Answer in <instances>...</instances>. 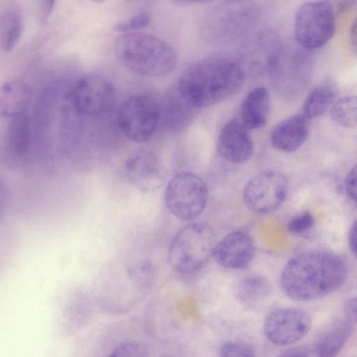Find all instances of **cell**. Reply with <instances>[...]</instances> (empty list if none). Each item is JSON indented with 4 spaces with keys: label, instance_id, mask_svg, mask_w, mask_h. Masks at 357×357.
<instances>
[{
    "label": "cell",
    "instance_id": "1",
    "mask_svg": "<svg viewBox=\"0 0 357 357\" xmlns=\"http://www.w3.org/2000/svg\"><path fill=\"white\" fill-rule=\"evenodd\" d=\"M347 268L334 252L313 250L300 253L288 261L280 278L282 291L291 299L309 301L324 297L344 283Z\"/></svg>",
    "mask_w": 357,
    "mask_h": 357
},
{
    "label": "cell",
    "instance_id": "2",
    "mask_svg": "<svg viewBox=\"0 0 357 357\" xmlns=\"http://www.w3.org/2000/svg\"><path fill=\"white\" fill-rule=\"evenodd\" d=\"M244 72L233 60L213 57L188 68L179 79L176 89L190 105L200 110L235 95L244 83Z\"/></svg>",
    "mask_w": 357,
    "mask_h": 357
},
{
    "label": "cell",
    "instance_id": "3",
    "mask_svg": "<svg viewBox=\"0 0 357 357\" xmlns=\"http://www.w3.org/2000/svg\"><path fill=\"white\" fill-rule=\"evenodd\" d=\"M119 62L135 74L158 77L176 68V54L162 39L149 33L132 32L119 36L114 43Z\"/></svg>",
    "mask_w": 357,
    "mask_h": 357
},
{
    "label": "cell",
    "instance_id": "4",
    "mask_svg": "<svg viewBox=\"0 0 357 357\" xmlns=\"http://www.w3.org/2000/svg\"><path fill=\"white\" fill-rule=\"evenodd\" d=\"M215 233L204 222H192L181 229L172 239L168 252L171 267L189 275L201 271L212 256Z\"/></svg>",
    "mask_w": 357,
    "mask_h": 357
},
{
    "label": "cell",
    "instance_id": "5",
    "mask_svg": "<svg viewBox=\"0 0 357 357\" xmlns=\"http://www.w3.org/2000/svg\"><path fill=\"white\" fill-rule=\"evenodd\" d=\"M208 200V188L202 177L190 172L174 175L167 183L164 202L177 219L190 221L204 211Z\"/></svg>",
    "mask_w": 357,
    "mask_h": 357
},
{
    "label": "cell",
    "instance_id": "6",
    "mask_svg": "<svg viewBox=\"0 0 357 357\" xmlns=\"http://www.w3.org/2000/svg\"><path fill=\"white\" fill-rule=\"evenodd\" d=\"M335 17L328 1H310L303 3L296 11L294 32L297 43L307 50L319 49L333 37Z\"/></svg>",
    "mask_w": 357,
    "mask_h": 357
},
{
    "label": "cell",
    "instance_id": "7",
    "mask_svg": "<svg viewBox=\"0 0 357 357\" xmlns=\"http://www.w3.org/2000/svg\"><path fill=\"white\" fill-rule=\"evenodd\" d=\"M158 104L149 96L135 95L126 100L118 112V122L130 140L142 143L154 135L160 120Z\"/></svg>",
    "mask_w": 357,
    "mask_h": 357
},
{
    "label": "cell",
    "instance_id": "8",
    "mask_svg": "<svg viewBox=\"0 0 357 357\" xmlns=\"http://www.w3.org/2000/svg\"><path fill=\"white\" fill-rule=\"evenodd\" d=\"M288 190L286 177L275 170L261 172L246 183L243 199L245 205L259 214L268 213L284 201Z\"/></svg>",
    "mask_w": 357,
    "mask_h": 357
},
{
    "label": "cell",
    "instance_id": "9",
    "mask_svg": "<svg viewBox=\"0 0 357 357\" xmlns=\"http://www.w3.org/2000/svg\"><path fill=\"white\" fill-rule=\"evenodd\" d=\"M72 99L79 112L99 116L109 112L115 102V90L112 83L97 73H89L75 83Z\"/></svg>",
    "mask_w": 357,
    "mask_h": 357
},
{
    "label": "cell",
    "instance_id": "10",
    "mask_svg": "<svg viewBox=\"0 0 357 357\" xmlns=\"http://www.w3.org/2000/svg\"><path fill=\"white\" fill-rule=\"evenodd\" d=\"M312 319L304 310L283 307L271 312L264 322L267 340L278 346L289 345L303 338L310 331Z\"/></svg>",
    "mask_w": 357,
    "mask_h": 357
},
{
    "label": "cell",
    "instance_id": "11",
    "mask_svg": "<svg viewBox=\"0 0 357 357\" xmlns=\"http://www.w3.org/2000/svg\"><path fill=\"white\" fill-rule=\"evenodd\" d=\"M125 172L132 184L143 192L158 189L165 180V170L158 156L146 149L136 151L128 158Z\"/></svg>",
    "mask_w": 357,
    "mask_h": 357
},
{
    "label": "cell",
    "instance_id": "12",
    "mask_svg": "<svg viewBox=\"0 0 357 357\" xmlns=\"http://www.w3.org/2000/svg\"><path fill=\"white\" fill-rule=\"evenodd\" d=\"M255 253L252 238L243 231H233L215 244L212 256L221 266L243 269L252 262Z\"/></svg>",
    "mask_w": 357,
    "mask_h": 357
},
{
    "label": "cell",
    "instance_id": "13",
    "mask_svg": "<svg viewBox=\"0 0 357 357\" xmlns=\"http://www.w3.org/2000/svg\"><path fill=\"white\" fill-rule=\"evenodd\" d=\"M219 155L231 163L247 161L253 151L252 137L242 123L229 121L222 128L218 138Z\"/></svg>",
    "mask_w": 357,
    "mask_h": 357
},
{
    "label": "cell",
    "instance_id": "14",
    "mask_svg": "<svg viewBox=\"0 0 357 357\" xmlns=\"http://www.w3.org/2000/svg\"><path fill=\"white\" fill-rule=\"evenodd\" d=\"M309 134L308 119L295 114L278 123L271 133V145L282 152H293L305 142Z\"/></svg>",
    "mask_w": 357,
    "mask_h": 357
},
{
    "label": "cell",
    "instance_id": "15",
    "mask_svg": "<svg viewBox=\"0 0 357 357\" xmlns=\"http://www.w3.org/2000/svg\"><path fill=\"white\" fill-rule=\"evenodd\" d=\"M32 98L29 84L20 79L9 80L0 86V116L15 118L25 114Z\"/></svg>",
    "mask_w": 357,
    "mask_h": 357
},
{
    "label": "cell",
    "instance_id": "16",
    "mask_svg": "<svg viewBox=\"0 0 357 357\" xmlns=\"http://www.w3.org/2000/svg\"><path fill=\"white\" fill-rule=\"evenodd\" d=\"M356 323L344 314L331 323L317 341V357H337L351 336Z\"/></svg>",
    "mask_w": 357,
    "mask_h": 357
},
{
    "label": "cell",
    "instance_id": "17",
    "mask_svg": "<svg viewBox=\"0 0 357 357\" xmlns=\"http://www.w3.org/2000/svg\"><path fill=\"white\" fill-rule=\"evenodd\" d=\"M270 109V96L267 89L259 86L250 91L241 109V123L247 130H257L266 123Z\"/></svg>",
    "mask_w": 357,
    "mask_h": 357
},
{
    "label": "cell",
    "instance_id": "18",
    "mask_svg": "<svg viewBox=\"0 0 357 357\" xmlns=\"http://www.w3.org/2000/svg\"><path fill=\"white\" fill-rule=\"evenodd\" d=\"M22 31V14L15 1H6L0 5V46L5 52L12 50L20 40Z\"/></svg>",
    "mask_w": 357,
    "mask_h": 357
},
{
    "label": "cell",
    "instance_id": "19",
    "mask_svg": "<svg viewBox=\"0 0 357 357\" xmlns=\"http://www.w3.org/2000/svg\"><path fill=\"white\" fill-rule=\"evenodd\" d=\"M199 111L181 96L176 87L167 94L162 112L168 128L180 131L192 123Z\"/></svg>",
    "mask_w": 357,
    "mask_h": 357
},
{
    "label": "cell",
    "instance_id": "20",
    "mask_svg": "<svg viewBox=\"0 0 357 357\" xmlns=\"http://www.w3.org/2000/svg\"><path fill=\"white\" fill-rule=\"evenodd\" d=\"M272 293L269 281L264 276L252 275L244 278L236 288L239 302L248 307H256L267 301Z\"/></svg>",
    "mask_w": 357,
    "mask_h": 357
},
{
    "label": "cell",
    "instance_id": "21",
    "mask_svg": "<svg viewBox=\"0 0 357 357\" xmlns=\"http://www.w3.org/2000/svg\"><path fill=\"white\" fill-rule=\"evenodd\" d=\"M6 143L9 151L22 157L30 145V123L26 114L12 118L7 127Z\"/></svg>",
    "mask_w": 357,
    "mask_h": 357
},
{
    "label": "cell",
    "instance_id": "22",
    "mask_svg": "<svg viewBox=\"0 0 357 357\" xmlns=\"http://www.w3.org/2000/svg\"><path fill=\"white\" fill-rule=\"evenodd\" d=\"M335 90L328 84L314 88L307 96L303 105V115L307 119L316 118L325 113L333 105Z\"/></svg>",
    "mask_w": 357,
    "mask_h": 357
},
{
    "label": "cell",
    "instance_id": "23",
    "mask_svg": "<svg viewBox=\"0 0 357 357\" xmlns=\"http://www.w3.org/2000/svg\"><path fill=\"white\" fill-rule=\"evenodd\" d=\"M356 98L343 97L335 102L331 107L330 115L333 121L344 128L356 126Z\"/></svg>",
    "mask_w": 357,
    "mask_h": 357
},
{
    "label": "cell",
    "instance_id": "24",
    "mask_svg": "<svg viewBox=\"0 0 357 357\" xmlns=\"http://www.w3.org/2000/svg\"><path fill=\"white\" fill-rule=\"evenodd\" d=\"M107 357H149V355L141 343L129 341L116 346Z\"/></svg>",
    "mask_w": 357,
    "mask_h": 357
},
{
    "label": "cell",
    "instance_id": "25",
    "mask_svg": "<svg viewBox=\"0 0 357 357\" xmlns=\"http://www.w3.org/2000/svg\"><path fill=\"white\" fill-rule=\"evenodd\" d=\"M219 357H256L254 348L245 342H229L224 344Z\"/></svg>",
    "mask_w": 357,
    "mask_h": 357
},
{
    "label": "cell",
    "instance_id": "26",
    "mask_svg": "<svg viewBox=\"0 0 357 357\" xmlns=\"http://www.w3.org/2000/svg\"><path fill=\"white\" fill-rule=\"evenodd\" d=\"M151 22V17L146 13H140L130 18L118 23L114 26L116 31L132 33L133 31L144 28Z\"/></svg>",
    "mask_w": 357,
    "mask_h": 357
},
{
    "label": "cell",
    "instance_id": "27",
    "mask_svg": "<svg viewBox=\"0 0 357 357\" xmlns=\"http://www.w3.org/2000/svg\"><path fill=\"white\" fill-rule=\"evenodd\" d=\"M314 224V219L309 211H304L292 218L287 225L291 234H301L310 230Z\"/></svg>",
    "mask_w": 357,
    "mask_h": 357
},
{
    "label": "cell",
    "instance_id": "28",
    "mask_svg": "<svg viewBox=\"0 0 357 357\" xmlns=\"http://www.w3.org/2000/svg\"><path fill=\"white\" fill-rule=\"evenodd\" d=\"M344 188L349 197L356 201V167L354 166L347 174L344 181Z\"/></svg>",
    "mask_w": 357,
    "mask_h": 357
},
{
    "label": "cell",
    "instance_id": "29",
    "mask_svg": "<svg viewBox=\"0 0 357 357\" xmlns=\"http://www.w3.org/2000/svg\"><path fill=\"white\" fill-rule=\"evenodd\" d=\"M278 357H312L310 351L304 347H296L290 348Z\"/></svg>",
    "mask_w": 357,
    "mask_h": 357
},
{
    "label": "cell",
    "instance_id": "30",
    "mask_svg": "<svg viewBox=\"0 0 357 357\" xmlns=\"http://www.w3.org/2000/svg\"><path fill=\"white\" fill-rule=\"evenodd\" d=\"M357 301L356 297L348 300L344 307V314L356 321Z\"/></svg>",
    "mask_w": 357,
    "mask_h": 357
},
{
    "label": "cell",
    "instance_id": "31",
    "mask_svg": "<svg viewBox=\"0 0 357 357\" xmlns=\"http://www.w3.org/2000/svg\"><path fill=\"white\" fill-rule=\"evenodd\" d=\"M348 242L351 251L356 255L357 251V225L356 222L351 225L348 234Z\"/></svg>",
    "mask_w": 357,
    "mask_h": 357
},
{
    "label": "cell",
    "instance_id": "32",
    "mask_svg": "<svg viewBox=\"0 0 357 357\" xmlns=\"http://www.w3.org/2000/svg\"><path fill=\"white\" fill-rule=\"evenodd\" d=\"M54 1H43L42 4V14L43 18L45 19L51 13L53 8H54Z\"/></svg>",
    "mask_w": 357,
    "mask_h": 357
},
{
    "label": "cell",
    "instance_id": "33",
    "mask_svg": "<svg viewBox=\"0 0 357 357\" xmlns=\"http://www.w3.org/2000/svg\"><path fill=\"white\" fill-rule=\"evenodd\" d=\"M349 36H350L351 44V45H353V48H354V51H356V21L354 22L353 24L351 26Z\"/></svg>",
    "mask_w": 357,
    "mask_h": 357
}]
</instances>
